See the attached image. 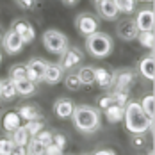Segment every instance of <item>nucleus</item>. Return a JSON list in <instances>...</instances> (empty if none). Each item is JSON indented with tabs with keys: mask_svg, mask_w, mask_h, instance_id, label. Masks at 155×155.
I'll list each match as a JSON object with an SVG mask.
<instances>
[{
	"mask_svg": "<svg viewBox=\"0 0 155 155\" xmlns=\"http://www.w3.org/2000/svg\"><path fill=\"white\" fill-rule=\"evenodd\" d=\"M123 120L130 134H144L146 130L153 128V120H150L143 112L139 102H127L123 109Z\"/></svg>",
	"mask_w": 155,
	"mask_h": 155,
	"instance_id": "nucleus-1",
	"label": "nucleus"
},
{
	"mask_svg": "<svg viewBox=\"0 0 155 155\" xmlns=\"http://www.w3.org/2000/svg\"><path fill=\"white\" fill-rule=\"evenodd\" d=\"M62 4H66V5H75L77 4V0H61Z\"/></svg>",
	"mask_w": 155,
	"mask_h": 155,
	"instance_id": "nucleus-42",
	"label": "nucleus"
},
{
	"mask_svg": "<svg viewBox=\"0 0 155 155\" xmlns=\"http://www.w3.org/2000/svg\"><path fill=\"white\" fill-rule=\"evenodd\" d=\"M110 94H112L114 104H118V105H121V107L127 105V102H128V91H112Z\"/></svg>",
	"mask_w": 155,
	"mask_h": 155,
	"instance_id": "nucleus-33",
	"label": "nucleus"
},
{
	"mask_svg": "<svg viewBox=\"0 0 155 155\" xmlns=\"http://www.w3.org/2000/svg\"><path fill=\"white\" fill-rule=\"evenodd\" d=\"M73 109H75V104H73V100H70V98H59V100L54 104V112H55V116L61 118V120L71 118Z\"/></svg>",
	"mask_w": 155,
	"mask_h": 155,
	"instance_id": "nucleus-14",
	"label": "nucleus"
},
{
	"mask_svg": "<svg viewBox=\"0 0 155 155\" xmlns=\"http://www.w3.org/2000/svg\"><path fill=\"white\" fill-rule=\"evenodd\" d=\"M146 139L143 137V134H132V146L134 148H144Z\"/></svg>",
	"mask_w": 155,
	"mask_h": 155,
	"instance_id": "nucleus-36",
	"label": "nucleus"
},
{
	"mask_svg": "<svg viewBox=\"0 0 155 155\" xmlns=\"http://www.w3.org/2000/svg\"><path fill=\"white\" fill-rule=\"evenodd\" d=\"M94 2H98V0H94Z\"/></svg>",
	"mask_w": 155,
	"mask_h": 155,
	"instance_id": "nucleus-47",
	"label": "nucleus"
},
{
	"mask_svg": "<svg viewBox=\"0 0 155 155\" xmlns=\"http://www.w3.org/2000/svg\"><path fill=\"white\" fill-rule=\"evenodd\" d=\"M52 137H54V134H52V132H48V130H45V128H43V130H39V132L36 134V139L39 141L43 146L50 144V143H52Z\"/></svg>",
	"mask_w": 155,
	"mask_h": 155,
	"instance_id": "nucleus-34",
	"label": "nucleus"
},
{
	"mask_svg": "<svg viewBox=\"0 0 155 155\" xmlns=\"http://www.w3.org/2000/svg\"><path fill=\"white\" fill-rule=\"evenodd\" d=\"M11 29L21 36L23 43H32L36 39V31H34V27L25 18H16L15 21H13V25H11Z\"/></svg>",
	"mask_w": 155,
	"mask_h": 155,
	"instance_id": "nucleus-10",
	"label": "nucleus"
},
{
	"mask_svg": "<svg viewBox=\"0 0 155 155\" xmlns=\"http://www.w3.org/2000/svg\"><path fill=\"white\" fill-rule=\"evenodd\" d=\"M16 96V89H15V82L13 78H5L0 82V98L4 100H13Z\"/></svg>",
	"mask_w": 155,
	"mask_h": 155,
	"instance_id": "nucleus-22",
	"label": "nucleus"
},
{
	"mask_svg": "<svg viewBox=\"0 0 155 155\" xmlns=\"http://www.w3.org/2000/svg\"><path fill=\"white\" fill-rule=\"evenodd\" d=\"M82 59H84L82 52H80L77 47H70V45H68V48L61 54L59 66L62 68V71H71V70H75L77 66H80Z\"/></svg>",
	"mask_w": 155,
	"mask_h": 155,
	"instance_id": "nucleus-6",
	"label": "nucleus"
},
{
	"mask_svg": "<svg viewBox=\"0 0 155 155\" xmlns=\"http://www.w3.org/2000/svg\"><path fill=\"white\" fill-rule=\"evenodd\" d=\"M9 139L13 141L15 144H21V146H25L27 143H29V134H27V130L23 128V125H20L18 128H15L11 134H9Z\"/></svg>",
	"mask_w": 155,
	"mask_h": 155,
	"instance_id": "nucleus-25",
	"label": "nucleus"
},
{
	"mask_svg": "<svg viewBox=\"0 0 155 155\" xmlns=\"http://www.w3.org/2000/svg\"><path fill=\"white\" fill-rule=\"evenodd\" d=\"M0 43H2L4 52L9 54V55H16V54H20L21 48H23V45H25L23 39H21V36H20L18 32H15L13 29H9V31L2 36Z\"/></svg>",
	"mask_w": 155,
	"mask_h": 155,
	"instance_id": "nucleus-7",
	"label": "nucleus"
},
{
	"mask_svg": "<svg viewBox=\"0 0 155 155\" xmlns=\"http://www.w3.org/2000/svg\"><path fill=\"white\" fill-rule=\"evenodd\" d=\"M71 121L73 127L82 134H93L102 127L100 112L91 105H75L71 112Z\"/></svg>",
	"mask_w": 155,
	"mask_h": 155,
	"instance_id": "nucleus-2",
	"label": "nucleus"
},
{
	"mask_svg": "<svg viewBox=\"0 0 155 155\" xmlns=\"http://www.w3.org/2000/svg\"><path fill=\"white\" fill-rule=\"evenodd\" d=\"M43 45L50 54H57L61 55L62 52L68 48V38L62 34V32L55 31V29H50V31L43 32V38H41Z\"/></svg>",
	"mask_w": 155,
	"mask_h": 155,
	"instance_id": "nucleus-4",
	"label": "nucleus"
},
{
	"mask_svg": "<svg viewBox=\"0 0 155 155\" xmlns=\"http://www.w3.org/2000/svg\"><path fill=\"white\" fill-rule=\"evenodd\" d=\"M0 62H2V52H0Z\"/></svg>",
	"mask_w": 155,
	"mask_h": 155,
	"instance_id": "nucleus-45",
	"label": "nucleus"
},
{
	"mask_svg": "<svg viewBox=\"0 0 155 155\" xmlns=\"http://www.w3.org/2000/svg\"><path fill=\"white\" fill-rule=\"evenodd\" d=\"M136 39H139V43L144 48H153L155 39H153V32L152 31H139V34H137Z\"/></svg>",
	"mask_w": 155,
	"mask_h": 155,
	"instance_id": "nucleus-30",
	"label": "nucleus"
},
{
	"mask_svg": "<svg viewBox=\"0 0 155 155\" xmlns=\"http://www.w3.org/2000/svg\"><path fill=\"white\" fill-rule=\"evenodd\" d=\"M98 20H96V16L89 15V13H80V15L75 18V29L78 31L80 36H89V34H93V32L98 31Z\"/></svg>",
	"mask_w": 155,
	"mask_h": 155,
	"instance_id": "nucleus-8",
	"label": "nucleus"
},
{
	"mask_svg": "<svg viewBox=\"0 0 155 155\" xmlns=\"http://www.w3.org/2000/svg\"><path fill=\"white\" fill-rule=\"evenodd\" d=\"M96 11L104 20H109V21L118 20V15H120L114 0H98L96 2Z\"/></svg>",
	"mask_w": 155,
	"mask_h": 155,
	"instance_id": "nucleus-12",
	"label": "nucleus"
},
{
	"mask_svg": "<svg viewBox=\"0 0 155 155\" xmlns=\"http://www.w3.org/2000/svg\"><path fill=\"white\" fill-rule=\"evenodd\" d=\"M136 25L137 31H153V23H155V15L152 9H141L136 15Z\"/></svg>",
	"mask_w": 155,
	"mask_h": 155,
	"instance_id": "nucleus-13",
	"label": "nucleus"
},
{
	"mask_svg": "<svg viewBox=\"0 0 155 155\" xmlns=\"http://www.w3.org/2000/svg\"><path fill=\"white\" fill-rule=\"evenodd\" d=\"M9 78L18 80V78H27V64H15L9 70Z\"/></svg>",
	"mask_w": 155,
	"mask_h": 155,
	"instance_id": "nucleus-29",
	"label": "nucleus"
},
{
	"mask_svg": "<svg viewBox=\"0 0 155 155\" xmlns=\"http://www.w3.org/2000/svg\"><path fill=\"white\" fill-rule=\"evenodd\" d=\"M114 2H116L118 11L123 15H132L136 11V0H114Z\"/></svg>",
	"mask_w": 155,
	"mask_h": 155,
	"instance_id": "nucleus-28",
	"label": "nucleus"
},
{
	"mask_svg": "<svg viewBox=\"0 0 155 155\" xmlns=\"http://www.w3.org/2000/svg\"><path fill=\"white\" fill-rule=\"evenodd\" d=\"M139 105L141 109H143V112L150 118V120H153V116H155V98H153V94H144L143 96V100L139 102Z\"/></svg>",
	"mask_w": 155,
	"mask_h": 155,
	"instance_id": "nucleus-24",
	"label": "nucleus"
},
{
	"mask_svg": "<svg viewBox=\"0 0 155 155\" xmlns=\"http://www.w3.org/2000/svg\"><path fill=\"white\" fill-rule=\"evenodd\" d=\"M77 77L82 86H93L94 84V68L93 66H82L77 71Z\"/></svg>",
	"mask_w": 155,
	"mask_h": 155,
	"instance_id": "nucleus-21",
	"label": "nucleus"
},
{
	"mask_svg": "<svg viewBox=\"0 0 155 155\" xmlns=\"http://www.w3.org/2000/svg\"><path fill=\"white\" fill-rule=\"evenodd\" d=\"M0 82H2V80H0Z\"/></svg>",
	"mask_w": 155,
	"mask_h": 155,
	"instance_id": "nucleus-48",
	"label": "nucleus"
},
{
	"mask_svg": "<svg viewBox=\"0 0 155 155\" xmlns=\"http://www.w3.org/2000/svg\"><path fill=\"white\" fill-rule=\"evenodd\" d=\"M11 155H27V146L15 144V148H13V153H11Z\"/></svg>",
	"mask_w": 155,
	"mask_h": 155,
	"instance_id": "nucleus-40",
	"label": "nucleus"
},
{
	"mask_svg": "<svg viewBox=\"0 0 155 155\" xmlns=\"http://www.w3.org/2000/svg\"><path fill=\"white\" fill-rule=\"evenodd\" d=\"M139 2H153V0H139Z\"/></svg>",
	"mask_w": 155,
	"mask_h": 155,
	"instance_id": "nucleus-44",
	"label": "nucleus"
},
{
	"mask_svg": "<svg viewBox=\"0 0 155 155\" xmlns=\"http://www.w3.org/2000/svg\"><path fill=\"white\" fill-rule=\"evenodd\" d=\"M114 104V100H112V94H104V96H100L98 98V107L102 109V110H105L109 105H112Z\"/></svg>",
	"mask_w": 155,
	"mask_h": 155,
	"instance_id": "nucleus-35",
	"label": "nucleus"
},
{
	"mask_svg": "<svg viewBox=\"0 0 155 155\" xmlns=\"http://www.w3.org/2000/svg\"><path fill=\"white\" fill-rule=\"evenodd\" d=\"M94 82H98L102 89H110V73L105 68H94Z\"/></svg>",
	"mask_w": 155,
	"mask_h": 155,
	"instance_id": "nucleus-23",
	"label": "nucleus"
},
{
	"mask_svg": "<svg viewBox=\"0 0 155 155\" xmlns=\"http://www.w3.org/2000/svg\"><path fill=\"white\" fill-rule=\"evenodd\" d=\"M0 125H2V128H4V132L11 134L15 128H18V127L21 125V118H20V114H18L16 110H7V112H4V116L0 118Z\"/></svg>",
	"mask_w": 155,
	"mask_h": 155,
	"instance_id": "nucleus-15",
	"label": "nucleus"
},
{
	"mask_svg": "<svg viewBox=\"0 0 155 155\" xmlns=\"http://www.w3.org/2000/svg\"><path fill=\"white\" fill-rule=\"evenodd\" d=\"M116 34H118V38L120 39H123V41H134L136 38H137V25H136V21L132 20V18H125V20H120L118 21V25H116Z\"/></svg>",
	"mask_w": 155,
	"mask_h": 155,
	"instance_id": "nucleus-9",
	"label": "nucleus"
},
{
	"mask_svg": "<svg viewBox=\"0 0 155 155\" xmlns=\"http://www.w3.org/2000/svg\"><path fill=\"white\" fill-rule=\"evenodd\" d=\"M94 155H116V152H112V150H98V152H94Z\"/></svg>",
	"mask_w": 155,
	"mask_h": 155,
	"instance_id": "nucleus-41",
	"label": "nucleus"
},
{
	"mask_svg": "<svg viewBox=\"0 0 155 155\" xmlns=\"http://www.w3.org/2000/svg\"><path fill=\"white\" fill-rule=\"evenodd\" d=\"M139 73L146 80H153L155 78V59L153 54H148L146 57H143V61L139 62Z\"/></svg>",
	"mask_w": 155,
	"mask_h": 155,
	"instance_id": "nucleus-17",
	"label": "nucleus"
},
{
	"mask_svg": "<svg viewBox=\"0 0 155 155\" xmlns=\"http://www.w3.org/2000/svg\"><path fill=\"white\" fill-rule=\"evenodd\" d=\"M43 155H62V150L59 146H55L54 143H50V144L45 146V153Z\"/></svg>",
	"mask_w": 155,
	"mask_h": 155,
	"instance_id": "nucleus-37",
	"label": "nucleus"
},
{
	"mask_svg": "<svg viewBox=\"0 0 155 155\" xmlns=\"http://www.w3.org/2000/svg\"><path fill=\"white\" fill-rule=\"evenodd\" d=\"M64 86H66L70 91H78V89L82 87V84H80V80H78L77 73H68L66 78H64Z\"/></svg>",
	"mask_w": 155,
	"mask_h": 155,
	"instance_id": "nucleus-31",
	"label": "nucleus"
},
{
	"mask_svg": "<svg viewBox=\"0 0 155 155\" xmlns=\"http://www.w3.org/2000/svg\"><path fill=\"white\" fill-rule=\"evenodd\" d=\"M136 73L134 70L127 68V70H118L114 73H110V87L112 91H128V87L134 84Z\"/></svg>",
	"mask_w": 155,
	"mask_h": 155,
	"instance_id": "nucleus-5",
	"label": "nucleus"
},
{
	"mask_svg": "<svg viewBox=\"0 0 155 155\" xmlns=\"http://www.w3.org/2000/svg\"><path fill=\"white\" fill-rule=\"evenodd\" d=\"M13 148H15V143L9 137H2L0 139V155H11Z\"/></svg>",
	"mask_w": 155,
	"mask_h": 155,
	"instance_id": "nucleus-32",
	"label": "nucleus"
},
{
	"mask_svg": "<svg viewBox=\"0 0 155 155\" xmlns=\"http://www.w3.org/2000/svg\"><path fill=\"white\" fill-rule=\"evenodd\" d=\"M25 146H27V155H43L45 153V146L36 137H31Z\"/></svg>",
	"mask_w": 155,
	"mask_h": 155,
	"instance_id": "nucleus-27",
	"label": "nucleus"
},
{
	"mask_svg": "<svg viewBox=\"0 0 155 155\" xmlns=\"http://www.w3.org/2000/svg\"><path fill=\"white\" fill-rule=\"evenodd\" d=\"M112 48H114V43H112L110 36L105 34V32L96 31L86 38V50H87L89 55H93L96 59L109 57L112 54Z\"/></svg>",
	"mask_w": 155,
	"mask_h": 155,
	"instance_id": "nucleus-3",
	"label": "nucleus"
},
{
	"mask_svg": "<svg viewBox=\"0 0 155 155\" xmlns=\"http://www.w3.org/2000/svg\"><path fill=\"white\" fill-rule=\"evenodd\" d=\"M0 39H2V36H0Z\"/></svg>",
	"mask_w": 155,
	"mask_h": 155,
	"instance_id": "nucleus-46",
	"label": "nucleus"
},
{
	"mask_svg": "<svg viewBox=\"0 0 155 155\" xmlns=\"http://www.w3.org/2000/svg\"><path fill=\"white\" fill-rule=\"evenodd\" d=\"M45 70H47V61L43 59H31L27 62V78L32 80V82H41L43 80V75H45Z\"/></svg>",
	"mask_w": 155,
	"mask_h": 155,
	"instance_id": "nucleus-11",
	"label": "nucleus"
},
{
	"mask_svg": "<svg viewBox=\"0 0 155 155\" xmlns=\"http://www.w3.org/2000/svg\"><path fill=\"white\" fill-rule=\"evenodd\" d=\"M23 128L27 130L29 137H36V134L45 128V123H43V120H32V121H25Z\"/></svg>",
	"mask_w": 155,
	"mask_h": 155,
	"instance_id": "nucleus-26",
	"label": "nucleus"
},
{
	"mask_svg": "<svg viewBox=\"0 0 155 155\" xmlns=\"http://www.w3.org/2000/svg\"><path fill=\"white\" fill-rule=\"evenodd\" d=\"M16 2L21 9H34L36 4H38V0H16Z\"/></svg>",
	"mask_w": 155,
	"mask_h": 155,
	"instance_id": "nucleus-39",
	"label": "nucleus"
},
{
	"mask_svg": "<svg viewBox=\"0 0 155 155\" xmlns=\"http://www.w3.org/2000/svg\"><path fill=\"white\" fill-rule=\"evenodd\" d=\"M52 143H54L55 146H59L61 150H64V146H66V137H64L62 134H54V137H52Z\"/></svg>",
	"mask_w": 155,
	"mask_h": 155,
	"instance_id": "nucleus-38",
	"label": "nucleus"
},
{
	"mask_svg": "<svg viewBox=\"0 0 155 155\" xmlns=\"http://www.w3.org/2000/svg\"><path fill=\"white\" fill-rule=\"evenodd\" d=\"M16 112H18V114H20V118H21V120H25V121L41 120V110L36 107V105H21Z\"/></svg>",
	"mask_w": 155,
	"mask_h": 155,
	"instance_id": "nucleus-19",
	"label": "nucleus"
},
{
	"mask_svg": "<svg viewBox=\"0 0 155 155\" xmlns=\"http://www.w3.org/2000/svg\"><path fill=\"white\" fill-rule=\"evenodd\" d=\"M15 82V89H16V94L20 96H32L36 93V82H32L29 78H18V80H13Z\"/></svg>",
	"mask_w": 155,
	"mask_h": 155,
	"instance_id": "nucleus-18",
	"label": "nucleus"
},
{
	"mask_svg": "<svg viewBox=\"0 0 155 155\" xmlns=\"http://www.w3.org/2000/svg\"><path fill=\"white\" fill-rule=\"evenodd\" d=\"M62 68L59 64H54V62H47V70H45V75H43V82H47L50 86L61 82L62 78Z\"/></svg>",
	"mask_w": 155,
	"mask_h": 155,
	"instance_id": "nucleus-16",
	"label": "nucleus"
},
{
	"mask_svg": "<svg viewBox=\"0 0 155 155\" xmlns=\"http://www.w3.org/2000/svg\"><path fill=\"white\" fill-rule=\"evenodd\" d=\"M148 155H155V153H153V150H150V152H148Z\"/></svg>",
	"mask_w": 155,
	"mask_h": 155,
	"instance_id": "nucleus-43",
	"label": "nucleus"
},
{
	"mask_svg": "<svg viewBox=\"0 0 155 155\" xmlns=\"http://www.w3.org/2000/svg\"><path fill=\"white\" fill-rule=\"evenodd\" d=\"M123 109H125V107L118 105V104H112V105H109V107L104 110L109 123H120V121L123 120Z\"/></svg>",
	"mask_w": 155,
	"mask_h": 155,
	"instance_id": "nucleus-20",
	"label": "nucleus"
}]
</instances>
